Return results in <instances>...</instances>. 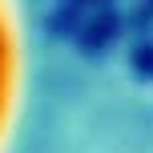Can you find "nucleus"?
<instances>
[{
    "mask_svg": "<svg viewBox=\"0 0 153 153\" xmlns=\"http://www.w3.org/2000/svg\"><path fill=\"white\" fill-rule=\"evenodd\" d=\"M12 76H16V53H12V28H8V12L0 0V129L8 117V101H12Z\"/></svg>",
    "mask_w": 153,
    "mask_h": 153,
    "instance_id": "nucleus-1",
    "label": "nucleus"
}]
</instances>
